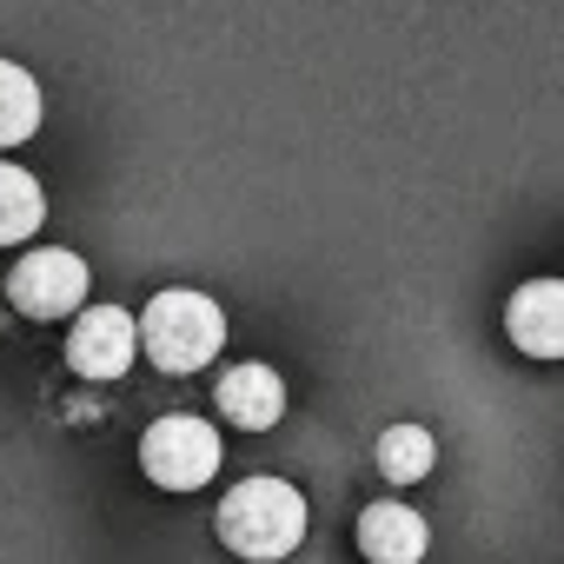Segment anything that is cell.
Returning <instances> with one entry per match:
<instances>
[{
	"label": "cell",
	"instance_id": "6da1fadb",
	"mask_svg": "<svg viewBox=\"0 0 564 564\" xmlns=\"http://www.w3.org/2000/svg\"><path fill=\"white\" fill-rule=\"evenodd\" d=\"M306 538V498L286 478H239L219 498V544L246 564H279Z\"/></svg>",
	"mask_w": 564,
	"mask_h": 564
},
{
	"label": "cell",
	"instance_id": "7a4b0ae2",
	"mask_svg": "<svg viewBox=\"0 0 564 564\" xmlns=\"http://www.w3.org/2000/svg\"><path fill=\"white\" fill-rule=\"evenodd\" d=\"M140 346H147V359H153L160 372L186 379V372H199V366L219 359L226 319H219V306H213L206 293L166 286V293H153V306L140 313Z\"/></svg>",
	"mask_w": 564,
	"mask_h": 564
},
{
	"label": "cell",
	"instance_id": "3957f363",
	"mask_svg": "<svg viewBox=\"0 0 564 564\" xmlns=\"http://www.w3.org/2000/svg\"><path fill=\"white\" fill-rule=\"evenodd\" d=\"M219 458H226L219 432H213L206 419H193V412H166V419L147 425V438H140V465H147V478H153L160 491H199V485L219 471Z\"/></svg>",
	"mask_w": 564,
	"mask_h": 564
},
{
	"label": "cell",
	"instance_id": "277c9868",
	"mask_svg": "<svg viewBox=\"0 0 564 564\" xmlns=\"http://www.w3.org/2000/svg\"><path fill=\"white\" fill-rule=\"evenodd\" d=\"M8 300L21 319H74L87 313V259L67 246H34L8 272Z\"/></svg>",
	"mask_w": 564,
	"mask_h": 564
},
{
	"label": "cell",
	"instance_id": "5b68a950",
	"mask_svg": "<svg viewBox=\"0 0 564 564\" xmlns=\"http://www.w3.org/2000/svg\"><path fill=\"white\" fill-rule=\"evenodd\" d=\"M140 352V319L120 306H87L67 333V366L80 379H120Z\"/></svg>",
	"mask_w": 564,
	"mask_h": 564
},
{
	"label": "cell",
	"instance_id": "8992f818",
	"mask_svg": "<svg viewBox=\"0 0 564 564\" xmlns=\"http://www.w3.org/2000/svg\"><path fill=\"white\" fill-rule=\"evenodd\" d=\"M505 333L524 359H564V279H524L505 300Z\"/></svg>",
	"mask_w": 564,
	"mask_h": 564
},
{
	"label": "cell",
	"instance_id": "52a82bcc",
	"mask_svg": "<svg viewBox=\"0 0 564 564\" xmlns=\"http://www.w3.org/2000/svg\"><path fill=\"white\" fill-rule=\"evenodd\" d=\"M213 399H219V419L239 425V432H272L279 419H286V379H279L272 366H259V359L219 372Z\"/></svg>",
	"mask_w": 564,
	"mask_h": 564
},
{
	"label": "cell",
	"instance_id": "ba28073f",
	"mask_svg": "<svg viewBox=\"0 0 564 564\" xmlns=\"http://www.w3.org/2000/svg\"><path fill=\"white\" fill-rule=\"evenodd\" d=\"M359 551H366V564H425L432 531H425V518L412 505L379 498V505L359 511Z\"/></svg>",
	"mask_w": 564,
	"mask_h": 564
},
{
	"label": "cell",
	"instance_id": "9c48e42d",
	"mask_svg": "<svg viewBox=\"0 0 564 564\" xmlns=\"http://www.w3.org/2000/svg\"><path fill=\"white\" fill-rule=\"evenodd\" d=\"M41 219H47V193H41V180H34L28 166H14V160H0V246L34 239Z\"/></svg>",
	"mask_w": 564,
	"mask_h": 564
},
{
	"label": "cell",
	"instance_id": "30bf717a",
	"mask_svg": "<svg viewBox=\"0 0 564 564\" xmlns=\"http://www.w3.org/2000/svg\"><path fill=\"white\" fill-rule=\"evenodd\" d=\"M41 133V80L21 61H0V147H21Z\"/></svg>",
	"mask_w": 564,
	"mask_h": 564
},
{
	"label": "cell",
	"instance_id": "8fae6325",
	"mask_svg": "<svg viewBox=\"0 0 564 564\" xmlns=\"http://www.w3.org/2000/svg\"><path fill=\"white\" fill-rule=\"evenodd\" d=\"M432 465H438V438L425 425H386V438H379V478L419 485V478H432Z\"/></svg>",
	"mask_w": 564,
	"mask_h": 564
}]
</instances>
